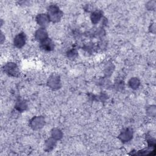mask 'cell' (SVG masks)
I'll use <instances>...</instances> for the list:
<instances>
[{"mask_svg": "<svg viewBox=\"0 0 156 156\" xmlns=\"http://www.w3.org/2000/svg\"><path fill=\"white\" fill-rule=\"evenodd\" d=\"M35 38L40 41L47 38V32L44 29H39L35 33Z\"/></svg>", "mask_w": 156, "mask_h": 156, "instance_id": "9", "label": "cell"}, {"mask_svg": "<svg viewBox=\"0 0 156 156\" xmlns=\"http://www.w3.org/2000/svg\"><path fill=\"white\" fill-rule=\"evenodd\" d=\"M40 46H41V48L43 49V50L49 51L53 49L54 45L53 41L51 39L47 38L45 40L41 41Z\"/></svg>", "mask_w": 156, "mask_h": 156, "instance_id": "5", "label": "cell"}, {"mask_svg": "<svg viewBox=\"0 0 156 156\" xmlns=\"http://www.w3.org/2000/svg\"><path fill=\"white\" fill-rule=\"evenodd\" d=\"M26 105L24 101L19 102V103H18L16 105V108H18V110H23L26 108Z\"/></svg>", "mask_w": 156, "mask_h": 156, "instance_id": "14", "label": "cell"}, {"mask_svg": "<svg viewBox=\"0 0 156 156\" xmlns=\"http://www.w3.org/2000/svg\"><path fill=\"white\" fill-rule=\"evenodd\" d=\"M45 144H46V148L49 151L52 149L53 147L55 146V141L54 139H49L46 141Z\"/></svg>", "mask_w": 156, "mask_h": 156, "instance_id": "13", "label": "cell"}, {"mask_svg": "<svg viewBox=\"0 0 156 156\" xmlns=\"http://www.w3.org/2000/svg\"><path fill=\"white\" fill-rule=\"evenodd\" d=\"M48 85L52 88H58L60 87L59 77L57 76H52L49 79Z\"/></svg>", "mask_w": 156, "mask_h": 156, "instance_id": "7", "label": "cell"}, {"mask_svg": "<svg viewBox=\"0 0 156 156\" xmlns=\"http://www.w3.org/2000/svg\"><path fill=\"white\" fill-rule=\"evenodd\" d=\"M101 17H102V14L101 13V12L96 11V12H94V13H92L91 18V20H92L93 23H96L100 20Z\"/></svg>", "mask_w": 156, "mask_h": 156, "instance_id": "10", "label": "cell"}, {"mask_svg": "<svg viewBox=\"0 0 156 156\" xmlns=\"http://www.w3.org/2000/svg\"><path fill=\"white\" fill-rule=\"evenodd\" d=\"M119 136L122 141H127L132 137V130L129 129H126L121 132Z\"/></svg>", "mask_w": 156, "mask_h": 156, "instance_id": "8", "label": "cell"}, {"mask_svg": "<svg viewBox=\"0 0 156 156\" xmlns=\"http://www.w3.org/2000/svg\"><path fill=\"white\" fill-rule=\"evenodd\" d=\"M4 71L10 76H17L19 74L18 66L14 63H8L4 66Z\"/></svg>", "mask_w": 156, "mask_h": 156, "instance_id": "2", "label": "cell"}, {"mask_svg": "<svg viewBox=\"0 0 156 156\" xmlns=\"http://www.w3.org/2000/svg\"><path fill=\"white\" fill-rule=\"evenodd\" d=\"M48 15L49 20L53 22H56L60 19L62 16V13L57 6L52 5L49 7Z\"/></svg>", "mask_w": 156, "mask_h": 156, "instance_id": "1", "label": "cell"}, {"mask_svg": "<svg viewBox=\"0 0 156 156\" xmlns=\"http://www.w3.org/2000/svg\"><path fill=\"white\" fill-rule=\"evenodd\" d=\"M26 42V35L23 33H20L14 38V44L17 48H21Z\"/></svg>", "mask_w": 156, "mask_h": 156, "instance_id": "4", "label": "cell"}, {"mask_svg": "<svg viewBox=\"0 0 156 156\" xmlns=\"http://www.w3.org/2000/svg\"><path fill=\"white\" fill-rule=\"evenodd\" d=\"M37 21L40 26L45 27L49 23V18L46 14H39L37 17Z\"/></svg>", "mask_w": 156, "mask_h": 156, "instance_id": "6", "label": "cell"}, {"mask_svg": "<svg viewBox=\"0 0 156 156\" xmlns=\"http://www.w3.org/2000/svg\"><path fill=\"white\" fill-rule=\"evenodd\" d=\"M52 136L53 137V138L56 139V140H58L60 138H62V132L57 129H54L52 130Z\"/></svg>", "mask_w": 156, "mask_h": 156, "instance_id": "12", "label": "cell"}, {"mask_svg": "<svg viewBox=\"0 0 156 156\" xmlns=\"http://www.w3.org/2000/svg\"><path fill=\"white\" fill-rule=\"evenodd\" d=\"M76 54H77V52H76V51L74 50V49H72V50H70L69 52H68V56L69 57H74L75 56H76Z\"/></svg>", "mask_w": 156, "mask_h": 156, "instance_id": "15", "label": "cell"}, {"mask_svg": "<svg viewBox=\"0 0 156 156\" xmlns=\"http://www.w3.org/2000/svg\"><path fill=\"white\" fill-rule=\"evenodd\" d=\"M44 124V119L41 116L34 118L30 121V126L34 129H38Z\"/></svg>", "mask_w": 156, "mask_h": 156, "instance_id": "3", "label": "cell"}, {"mask_svg": "<svg viewBox=\"0 0 156 156\" xmlns=\"http://www.w3.org/2000/svg\"><path fill=\"white\" fill-rule=\"evenodd\" d=\"M129 86L133 88V89H136L138 87L139 85H140V81L138 80V79L136 78H132L130 80L129 82Z\"/></svg>", "mask_w": 156, "mask_h": 156, "instance_id": "11", "label": "cell"}]
</instances>
